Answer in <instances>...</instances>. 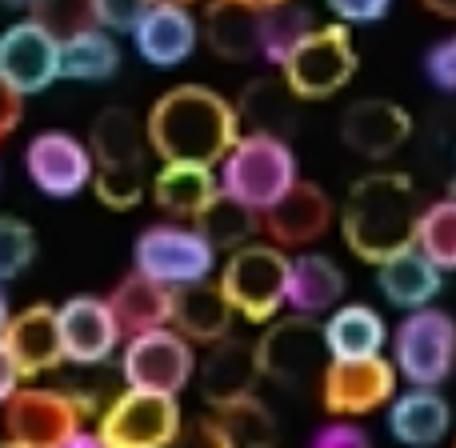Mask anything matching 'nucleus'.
<instances>
[{
    "label": "nucleus",
    "instance_id": "f03ea898",
    "mask_svg": "<svg viewBox=\"0 0 456 448\" xmlns=\"http://www.w3.org/2000/svg\"><path fill=\"white\" fill-rule=\"evenodd\" d=\"M420 192L412 176L404 173H369L348 189L340 228H345V244L364 260V265H380L385 257L417 244L420 228Z\"/></svg>",
    "mask_w": 456,
    "mask_h": 448
},
{
    "label": "nucleus",
    "instance_id": "473e14b6",
    "mask_svg": "<svg viewBox=\"0 0 456 448\" xmlns=\"http://www.w3.org/2000/svg\"><path fill=\"white\" fill-rule=\"evenodd\" d=\"M197 228L213 240V248L232 252V248H240V244H252L256 232H265V213H256V208H248L244 200L221 192V197L205 208V216L197 221Z\"/></svg>",
    "mask_w": 456,
    "mask_h": 448
},
{
    "label": "nucleus",
    "instance_id": "ddd939ff",
    "mask_svg": "<svg viewBox=\"0 0 456 448\" xmlns=\"http://www.w3.org/2000/svg\"><path fill=\"white\" fill-rule=\"evenodd\" d=\"M396 393V364L385 356H332L321 377V401L332 417H364V412L388 404Z\"/></svg>",
    "mask_w": 456,
    "mask_h": 448
},
{
    "label": "nucleus",
    "instance_id": "c85d7f7f",
    "mask_svg": "<svg viewBox=\"0 0 456 448\" xmlns=\"http://www.w3.org/2000/svg\"><path fill=\"white\" fill-rule=\"evenodd\" d=\"M208 444L213 448H276V428L268 409L252 396L216 404L208 417Z\"/></svg>",
    "mask_w": 456,
    "mask_h": 448
},
{
    "label": "nucleus",
    "instance_id": "423d86ee",
    "mask_svg": "<svg viewBox=\"0 0 456 448\" xmlns=\"http://www.w3.org/2000/svg\"><path fill=\"white\" fill-rule=\"evenodd\" d=\"M281 77L300 101L337 96L356 77V48L348 24H324L300 37V45L281 61Z\"/></svg>",
    "mask_w": 456,
    "mask_h": 448
},
{
    "label": "nucleus",
    "instance_id": "5701e85b",
    "mask_svg": "<svg viewBox=\"0 0 456 448\" xmlns=\"http://www.w3.org/2000/svg\"><path fill=\"white\" fill-rule=\"evenodd\" d=\"M152 197L168 216L197 224L205 216V208L221 197V181L213 176V165L165 160V168L152 176Z\"/></svg>",
    "mask_w": 456,
    "mask_h": 448
},
{
    "label": "nucleus",
    "instance_id": "f257e3e1",
    "mask_svg": "<svg viewBox=\"0 0 456 448\" xmlns=\"http://www.w3.org/2000/svg\"><path fill=\"white\" fill-rule=\"evenodd\" d=\"M144 133L160 160L221 165L240 136V112L205 85H176L149 109Z\"/></svg>",
    "mask_w": 456,
    "mask_h": 448
},
{
    "label": "nucleus",
    "instance_id": "de8ad7c7",
    "mask_svg": "<svg viewBox=\"0 0 456 448\" xmlns=\"http://www.w3.org/2000/svg\"><path fill=\"white\" fill-rule=\"evenodd\" d=\"M240 4H252V8H276V4H289V0H240Z\"/></svg>",
    "mask_w": 456,
    "mask_h": 448
},
{
    "label": "nucleus",
    "instance_id": "2eb2a0df",
    "mask_svg": "<svg viewBox=\"0 0 456 448\" xmlns=\"http://www.w3.org/2000/svg\"><path fill=\"white\" fill-rule=\"evenodd\" d=\"M0 77L24 96L45 93L53 80H61V40L32 16L4 29L0 32Z\"/></svg>",
    "mask_w": 456,
    "mask_h": 448
},
{
    "label": "nucleus",
    "instance_id": "e433bc0d",
    "mask_svg": "<svg viewBox=\"0 0 456 448\" xmlns=\"http://www.w3.org/2000/svg\"><path fill=\"white\" fill-rule=\"evenodd\" d=\"M37 257V232L16 216H0V284L20 276Z\"/></svg>",
    "mask_w": 456,
    "mask_h": 448
},
{
    "label": "nucleus",
    "instance_id": "8fccbe9b",
    "mask_svg": "<svg viewBox=\"0 0 456 448\" xmlns=\"http://www.w3.org/2000/svg\"><path fill=\"white\" fill-rule=\"evenodd\" d=\"M4 4H24V8H28V4H32V0H4Z\"/></svg>",
    "mask_w": 456,
    "mask_h": 448
},
{
    "label": "nucleus",
    "instance_id": "3c124183",
    "mask_svg": "<svg viewBox=\"0 0 456 448\" xmlns=\"http://www.w3.org/2000/svg\"><path fill=\"white\" fill-rule=\"evenodd\" d=\"M0 448H20V444H12V441H0Z\"/></svg>",
    "mask_w": 456,
    "mask_h": 448
},
{
    "label": "nucleus",
    "instance_id": "f3484780",
    "mask_svg": "<svg viewBox=\"0 0 456 448\" xmlns=\"http://www.w3.org/2000/svg\"><path fill=\"white\" fill-rule=\"evenodd\" d=\"M412 136V117L393 101H353L340 117V141L364 160H385Z\"/></svg>",
    "mask_w": 456,
    "mask_h": 448
},
{
    "label": "nucleus",
    "instance_id": "a19ab883",
    "mask_svg": "<svg viewBox=\"0 0 456 448\" xmlns=\"http://www.w3.org/2000/svg\"><path fill=\"white\" fill-rule=\"evenodd\" d=\"M329 8L345 24H369V20H380L393 8V0H329Z\"/></svg>",
    "mask_w": 456,
    "mask_h": 448
},
{
    "label": "nucleus",
    "instance_id": "aec40b11",
    "mask_svg": "<svg viewBox=\"0 0 456 448\" xmlns=\"http://www.w3.org/2000/svg\"><path fill=\"white\" fill-rule=\"evenodd\" d=\"M4 345L12 348L24 377H40V372L56 369V364L64 361L61 313H56L53 305H28L24 313L8 316Z\"/></svg>",
    "mask_w": 456,
    "mask_h": 448
},
{
    "label": "nucleus",
    "instance_id": "cd10ccee",
    "mask_svg": "<svg viewBox=\"0 0 456 448\" xmlns=\"http://www.w3.org/2000/svg\"><path fill=\"white\" fill-rule=\"evenodd\" d=\"M345 297V273L324 252H305L289 260V308L300 316H321Z\"/></svg>",
    "mask_w": 456,
    "mask_h": 448
},
{
    "label": "nucleus",
    "instance_id": "58836bf2",
    "mask_svg": "<svg viewBox=\"0 0 456 448\" xmlns=\"http://www.w3.org/2000/svg\"><path fill=\"white\" fill-rule=\"evenodd\" d=\"M428 80H433L436 88L456 93V37L441 40V45L428 53Z\"/></svg>",
    "mask_w": 456,
    "mask_h": 448
},
{
    "label": "nucleus",
    "instance_id": "6ab92c4d",
    "mask_svg": "<svg viewBox=\"0 0 456 448\" xmlns=\"http://www.w3.org/2000/svg\"><path fill=\"white\" fill-rule=\"evenodd\" d=\"M260 380V361H256V345L240 337H221L213 340L205 364H200V393L213 404L240 401V396L256 393Z\"/></svg>",
    "mask_w": 456,
    "mask_h": 448
},
{
    "label": "nucleus",
    "instance_id": "7c9ffc66",
    "mask_svg": "<svg viewBox=\"0 0 456 448\" xmlns=\"http://www.w3.org/2000/svg\"><path fill=\"white\" fill-rule=\"evenodd\" d=\"M300 101L297 93H292L289 85L273 77H256L248 88L240 93V104H236V112H240V120H248L252 133H273V136H284L292 125H297V104Z\"/></svg>",
    "mask_w": 456,
    "mask_h": 448
},
{
    "label": "nucleus",
    "instance_id": "ea45409f",
    "mask_svg": "<svg viewBox=\"0 0 456 448\" xmlns=\"http://www.w3.org/2000/svg\"><path fill=\"white\" fill-rule=\"evenodd\" d=\"M313 448H372V441L364 436V428L348 425V420H332L313 436Z\"/></svg>",
    "mask_w": 456,
    "mask_h": 448
},
{
    "label": "nucleus",
    "instance_id": "dca6fc26",
    "mask_svg": "<svg viewBox=\"0 0 456 448\" xmlns=\"http://www.w3.org/2000/svg\"><path fill=\"white\" fill-rule=\"evenodd\" d=\"M56 313H61L64 361L85 364V369L104 364L112 353H117V340L125 337L112 305L101 297H72L69 305H61Z\"/></svg>",
    "mask_w": 456,
    "mask_h": 448
},
{
    "label": "nucleus",
    "instance_id": "20e7f679",
    "mask_svg": "<svg viewBox=\"0 0 456 448\" xmlns=\"http://www.w3.org/2000/svg\"><path fill=\"white\" fill-rule=\"evenodd\" d=\"M297 184V157L289 141L273 133H244L221 160V192L265 213Z\"/></svg>",
    "mask_w": 456,
    "mask_h": 448
},
{
    "label": "nucleus",
    "instance_id": "c756f323",
    "mask_svg": "<svg viewBox=\"0 0 456 448\" xmlns=\"http://www.w3.org/2000/svg\"><path fill=\"white\" fill-rule=\"evenodd\" d=\"M324 340H329V356H337V361H348V356H380V348H385V340H388V329L377 308L345 305L329 316Z\"/></svg>",
    "mask_w": 456,
    "mask_h": 448
},
{
    "label": "nucleus",
    "instance_id": "1a4fd4ad",
    "mask_svg": "<svg viewBox=\"0 0 456 448\" xmlns=\"http://www.w3.org/2000/svg\"><path fill=\"white\" fill-rule=\"evenodd\" d=\"M256 361H260V377L300 388L321 380L332 356L321 324L313 316L292 313L284 321H276L273 329H265V337L256 340Z\"/></svg>",
    "mask_w": 456,
    "mask_h": 448
},
{
    "label": "nucleus",
    "instance_id": "9b49d317",
    "mask_svg": "<svg viewBox=\"0 0 456 448\" xmlns=\"http://www.w3.org/2000/svg\"><path fill=\"white\" fill-rule=\"evenodd\" d=\"M85 404L61 388H16L4 404V436L20 448H64L80 433Z\"/></svg>",
    "mask_w": 456,
    "mask_h": 448
},
{
    "label": "nucleus",
    "instance_id": "4468645a",
    "mask_svg": "<svg viewBox=\"0 0 456 448\" xmlns=\"http://www.w3.org/2000/svg\"><path fill=\"white\" fill-rule=\"evenodd\" d=\"M24 168L45 197L69 200L93 184V149L69 133H40L24 149Z\"/></svg>",
    "mask_w": 456,
    "mask_h": 448
},
{
    "label": "nucleus",
    "instance_id": "f8f14e48",
    "mask_svg": "<svg viewBox=\"0 0 456 448\" xmlns=\"http://www.w3.org/2000/svg\"><path fill=\"white\" fill-rule=\"evenodd\" d=\"M192 340L176 329H149L128 337V348L120 356V377L128 388H152V393H181L192 380Z\"/></svg>",
    "mask_w": 456,
    "mask_h": 448
},
{
    "label": "nucleus",
    "instance_id": "b1692460",
    "mask_svg": "<svg viewBox=\"0 0 456 448\" xmlns=\"http://www.w3.org/2000/svg\"><path fill=\"white\" fill-rule=\"evenodd\" d=\"M377 284L385 292L388 305L396 308H425L436 300L441 292V268L420 252V244H409V248L393 252L377 265Z\"/></svg>",
    "mask_w": 456,
    "mask_h": 448
},
{
    "label": "nucleus",
    "instance_id": "9d476101",
    "mask_svg": "<svg viewBox=\"0 0 456 448\" xmlns=\"http://www.w3.org/2000/svg\"><path fill=\"white\" fill-rule=\"evenodd\" d=\"M133 260L136 273L181 289V284H197L213 276L216 248L197 224H157L136 236Z\"/></svg>",
    "mask_w": 456,
    "mask_h": 448
},
{
    "label": "nucleus",
    "instance_id": "393cba45",
    "mask_svg": "<svg viewBox=\"0 0 456 448\" xmlns=\"http://www.w3.org/2000/svg\"><path fill=\"white\" fill-rule=\"evenodd\" d=\"M232 305H228L221 284H181L173 289V329L184 332L189 340H200V345H213V340L228 337L232 329Z\"/></svg>",
    "mask_w": 456,
    "mask_h": 448
},
{
    "label": "nucleus",
    "instance_id": "603ef678",
    "mask_svg": "<svg viewBox=\"0 0 456 448\" xmlns=\"http://www.w3.org/2000/svg\"><path fill=\"white\" fill-rule=\"evenodd\" d=\"M452 448H456V444H452Z\"/></svg>",
    "mask_w": 456,
    "mask_h": 448
},
{
    "label": "nucleus",
    "instance_id": "37998d69",
    "mask_svg": "<svg viewBox=\"0 0 456 448\" xmlns=\"http://www.w3.org/2000/svg\"><path fill=\"white\" fill-rule=\"evenodd\" d=\"M20 364H16L12 348L4 345V337H0V404H8L16 396V388H20Z\"/></svg>",
    "mask_w": 456,
    "mask_h": 448
},
{
    "label": "nucleus",
    "instance_id": "0eeeda50",
    "mask_svg": "<svg viewBox=\"0 0 456 448\" xmlns=\"http://www.w3.org/2000/svg\"><path fill=\"white\" fill-rule=\"evenodd\" d=\"M109 448H173L181 436V404L173 393L125 388L101 412V428Z\"/></svg>",
    "mask_w": 456,
    "mask_h": 448
},
{
    "label": "nucleus",
    "instance_id": "412c9836",
    "mask_svg": "<svg viewBox=\"0 0 456 448\" xmlns=\"http://www.w3.org/2000/svg\"><path fill=\"white\" fill-rule=\"evenodd\" d=\"M133 45L149 64L173 69V64L189 61L197 48V20L181 4H152L133 29Z\"/></svg>",
    "mask_w": 456,
    "mask_h": 448
},
{
    "label": "nucleus",
    "instance_id": "2f4dec72",
    "mask_svg": "<svg viewBox=\"0 0 456 448\" xmlns=\"http://www.w3.org/2000/svg\"><path fill=\"white\" fill-rule=\"evenodd\" d=\"M117 69H120V48L101 24L61 40V77L64 80H109V77H117Z\"/></svg>",
    "mask_w": 456,
    "mask_h": 448
},
{
    "label": "nucleus",
    "instance_id": "a878e982",
    "mask_svg": "<svg viewBox=\"0 0 456 448\" xmlns=\"http://www.w3.org/2000/svg\"><path fill=\"white\" fill-rule=\"evenodd\" d=\"M452 425L449 401L436 388H412V393L396 396L388 409V433L404 448H433L444 441Z\"/></svg>",
    "mask_w": 456,
    "mask_h": 448
},
{
    "label": "nucleus",
    "instance_id": "4be33fe9",
    "mask_svg": "<svg viewBox=\"0 0 456 448\" xmlns=\"http://www.w3.org/2000/svg\"><path fill=\"white\" fill-rule=\"evenodd\" d=\"M205 40L221 61L265 56V8L240 0H213L205 12Z\"/></svg>",
    "mask_w": 456,
    "mask_h": 448
},
{
    "label": "nucleus",
    "instance_id": "49530a36",
    "mask_svg": "<svg viewBox=\"0 0 456 448\" xmlns=\"http://www.w3.org/2000/svg\"><path fill=\"white\" fill-rule=\"evenodd\" d=\"M4 329H8V300H4V292H0V337H4Z\"/></svg>",
    "mask_w": 456,
    "mask_h": 448
},
{
    "label": "nucleus",
    "instance_id": "4c0bfd02",
    "mask_svg": "<svg viewBox=\"0 0 456 448\" xmlns=\"http://www.w3.org/2000/svg\"><path fill=\"white\" fill-rule=\"evenodd\" d=\"M96 24L109 32H133L141 16L152 8V0H93Z\"/></svg>",
    "mask_w": 456,
    "mask_h": 448
},
{
    "label": "nucleus",
    "instance_id": "79ce46f5",
    "mask_svg": "<svg viewBox=\"0 0 456 448\" xmlns=\"http://www.w3.org/2000/svg\"><path fill=\"white\" fill-rule=\"evenodd\" d=\"M20 117H24V93H16L4 77H0V141L20 128Z\"/></svg>",
    "mask_w": 456,
    "mask_h": 448
},
{
    "label": "nucleus",
    "instance_id": "c03bdc74",
    "mask_svg": "<svg viewBox=\"0 0 456 448\" xmlns=\"http://www.w3.org/2000/svg\"><path fill=\"white\" fill-rule=\"evenodd\" d=\"M64 448H109V444H104L101 433H77Z\"/></svg>",
    "mask_w": 456,
    "mask_h": 448
},
{
    "label": "nucleus",
    "instance_id": "72a5a7b5",
    "mask_svg": "<svg viewBox=\"0 0 456 448\" xmlns=\"http://www.w3.org/2000/svg\"><path fill=\"white\" fill-rule=\"evenodd\" d=\"M417 244L441 273L456 268V197H444L425 208L417 228Z\"/></svg>",
    "mask_w": 456,
    "mask_h": 448
},
{
    "label": "nucleus",
    "instance_id": "a211bd4d",
    "mask_svg": "<svg viewBox=\"0 0 456 448\" xmlns=\"http://www.w3.org/2000/svg\"><path fill=\"white\" fill-rule=\"evenodd\" d=\"M332 224V200L321 184L297 181L273 208H265V232L281 248H305L321 240Z\"/></svg>",
    "mask_w": 456,
    "mask_h": 448
},
{
    "label": "nucleus",
    "instance_id": "6e6552de",
    "mask_svg": "<svg viewBox=\"0 0 456 448\" xmlns=\"http://www.w3.org/2000/svg\"><path fill=\"white\" fill-rule=\"evenodd\" d=\"M396 372L417 388H436L456 364V321L441 308H412L393 337Z\"/></svg>",
    "mask_w": 456,
    "mask_h": 448
},
{
    "label": "nucleus",
    "instance_id": "a18cd8bd",
    "mask_svg": "<svg viewBox=\"0 0 456 448\" xmlns=\"http://www.w3.org/2000/svg\"><path fill=\"white\" fill-rule=\"evenodd\" d=\"M420 4H425L428 12L444 16V20H456V0H420Z\"/></svg>",
    "mask_w": 456,
    "mask_h": 448
},
{
    "label": "nucleus",
    "instance_id": "39448f33",
    "mask_svg": "<svg viewBox=\"0 0 456 448\" xmlns=\"http://www.w3.org/2000/svg\"><path fill=\"white\" fill-rule=\"evenodd\" d=\"M216 284L236 316L265 324L289 305V257L281 244H240L228 252Z\"/></svg>",
    "mask_w": 456,
    "mask_h": 448
},
{
    "label": "nucleus",
    "instance_id": "bb28decb",
    "mask_svg": "<svg viewBox=\"0 0 456 448\" xmlns=\"http://www.w3.org/2000/svg\"><path fill=\"white\" fill-rule=\"evenodd\" d=\"M109 305L117 313V324L125 337L165 329V324H173V284H160L144 273H133L117 284Z\"/></svg>",
    "mask_w": 456,
    "mask_h": 448
},
{
    "label": "nucleus",
    "instance_id": "c9c22d12",
    "mask_svg": "<svg viewBox=\"0 0 456 448\" xmlns=\"http://www.w3.org/2000/svg\"><path fill=\"white\" fill-rule=\"evenodd\" d=\"M28 16L45 24L56 40H69L85 29H96V8L93 0H32Z\"/></svg>",
    "mask_w": 456,
    "mask_h": 448
},
{
    "label": "nucleus",
    "instance_id": "09e8293b",
    "mask_svg": "<svg viewBox=\"0 0 456 448\" xmlns=\"http://www.w3.org/2000/svg\"><path fill=\"white\" fill-rule=\"evenodd\" d=\"M152 4H181V8H189L192 0H152Z\"/></svg>",
    "mask_w": 456,
    "mask_h": 448
},
{
    "label": "nucleus",
    "instance_id": "f704fd0d",
    "mask_svg": "<svg viewBox=\"0 0 456 448\" xmlns=\"http://www.w3.org/2000/svg\"><path fill=\"white\" fill-rule=\"evenodd\" d=\"M313 32V12L300 4H276V8H265V56L268 61L281 64L292 48L300 45V37Z\"/></svg>",
    "mask_w": 456,
    "mask_h": 448
},
{
    "label": "nucleus",
    "instance_id": "7ed1b4c3",
    "mask_svg": "<svg viewBox=\"0 0 456 448\" xmlns=\"http://www.w3.org/2000/svg\"><path fill=\"white\" fill-rule=\"evenodd\" d=\"M93 189L104 208L128 213L149 192V133L128 109H104L96 112L93 133Z\"/></svg>",
    "mask_w": 456,
    "mask_h": 448
}]
</instances>
